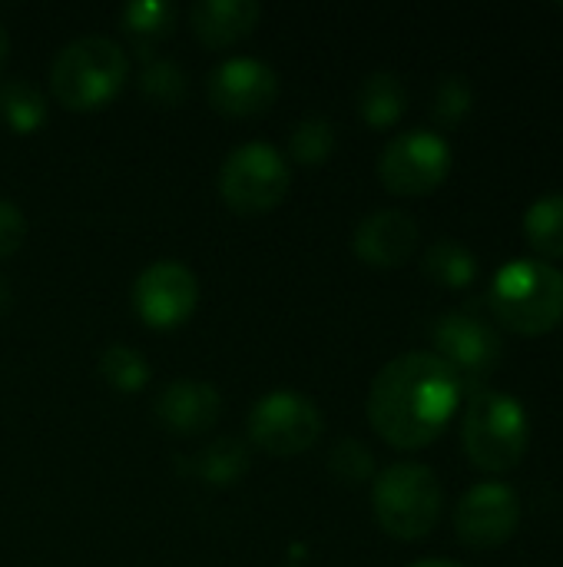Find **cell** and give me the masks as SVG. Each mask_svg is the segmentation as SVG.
<instances>
[{"label": "cell", "instance_id": "1", "mask_svg": "<svg viewBox=\"0 0 563 567\" xmlns=\"http://www.w3.org/2000/svg\"><path fill=\"white\" fill-rule=\"evenodd\" d=\"M461 379L435 352H408L392 359L372 382V429L402 452L431 445L461 405Z\"/></svg>", "mask_w": 563, "mask_h": 567}, {"label": "cell", "instance_id": "2", "mask_svg": "<svg viewBox=\"0 0 563 567\" xmlns=\"http://www.w3.org/2000/svg\"><path fill=\"white\" fill-rule=\"evenodd\" d=\"M491 306L504 329L544 336L563 322V272L541 259H511L491 279Z\"/></svg>", "mask_w": 563, "mask_h": 567}, {"label": "cell", "instance_id": "3", "mask_svg": "<svg viewBox=\"0 0 563 567\" xmlns=\"http://www.w3.org/2000/svg\"><path fill=\"white\" fill-rule=\"evenodd\" d=\"M129 76L126 50L100 33L70 40L50 66V90L70 110H96L113 100Z\"/></svg>", "mask_w": 563, "mask_h": 567}, {"label": "cell", "instance_id": "4", "mask_svg": "<svg viewBox=\"0 0 563 567\" xmlns=\"http://www.w3.org/2000/svg\"><path fill=\"white\" fill-rule=\"evenodd\" d=\"M468 458L491 475H504L524 462L528 412L508 392H475L461 425Z\"/></svg>", "mask_w": 563, "mask_h": 567}, {"label": "cell", "instance_id": "5", "mask_svg": "<svg viewBox=\"0 0 563 567\" xmlns=\"http://www.w3.org/2000/svg\"><path fill=\"white\" fill-rule=\"evenodd\" d=\"M372 505H375L378 525L392 538L418 542V538H425L438 525L441 505H445V492H441L438 475L428 465L398 462V465L385 468L375 478Z\"/></svg>", "mask_w": 563, "mask_h": 567}, {"label": "cell", "instance_id": "6", "mask_svg": "<svg viewBox=\"0 0 563 567\" xmlns=\"http://www.w3.org/2000/svg\"><path fill=\"white\" fill-rule=\"evenodd\" d=\"M292 186L289 159L269 143L236 146L219 169V193L236 213H269Z\"/></svg>", "mask_w": 563, "mask_h": 567}, {"label": "cell", "instance_id": "7", "mask_svg": "<svg viewBox=\"0 0 563 567\" xmlns=\"http://www.w3.org/2000/svg\"><path fill=\"white\" fill-rule=\"evenodd\" d=\"M322 409L292 389L262 395L249 412V439L272 455H299L322 435Z\"/></svg>", "mask_w": 563, "mask_h": 567}, {"label": "cell", "instance_id": "8", "mask_svg": "<svg viewBox=\"0 0 563 567\" xmlns=\"http://www.w3.org/2000/svg\"><path fill=\"white\" fill-rule=\"evenodd\" d=\"M451 173V146L441 133L408 130L388 140L378 159V176L392 193L421 196L438 189Z\"/></svg>", "mask_w": 563, "mask_h": 567}, {"label": "cell", "instance_id": "9", "mask_svg": "<svg viewBox=\"0 0 563 567\" xmlns=\"http://www.w3.org/2000/svg\"><path fill=\"white\" fill-rule=\"evenodd\" d=\"M438 359L461 379V385L484 379L501 362V336L471 312H448L435 322Z\"/></svg>", "mask_w": 563, "mask_h": 567}, {"label": "cell", "instance_id": "10", "mask_svg": "<svg viewBox=\"0 0 563 567\" xmlns=\"http://www.w3.org/2000/svg\"><path fill=\"white\" fill-rule=\"evenodd\" d=\"M196 299H199L196 276L189 272V266L176 259L149 262L133 282V306L156 329H173L186 322L196 309Z\"/></svg>", "mask_w": 563, "mask_h": 567}, {"label": "cell", "instance_id": "11", "mask_svg": "<svg viewBox=\"0 0 563 567\" xmlns=\"http://www.w3.org/2000/svg\"><path fill=\"white\" fill-rule=\"evenodd\" d=\"M521 525V502L501 482L475 485L455 512V532L471 548H498L514 538Z\"/></svg>", "mask_w": 563, "mask_h": 567}, {"label": "cell", "instance_id": "12", "mask_svg": "<svg viewBox=\"0 0 563 567\" xmlns=\"http://www.w3.org/2000/svg\"><path fill=\"white\" fill-rule=\"evenodd\" d=\"M275 96L279 76L259 56H229L209 73V100L226 116H259Z\"/></svg>", "mask_w": 563, "mask_h": 567}, {"label": "cell", "instance_id": "13", "mask_svg": "<svg viewBox=\"0 0 563 567\" xmlns=\"http://www.w3.org/2000/svg\"><path fill=\"white\" fill-rule=\"evenodd\" d=\"M418 246V223L405 209H375L355 229V252L378 269L402 266Z\"/></svg>", "mask_w": 563, "mask_h": 567}, {"label": "cell", "instance_id": "14", "mask_svg": "<svg viewBox=\"0 0 563 567\" xmlns=\"http://www.w3.org/2000/svg\"><path fill=\"white\" fill-rule=\"evenodd\" d=\"M156 415L166 429H173L179 435H196V432H206L209 425H216V419L222 415V399L206 382L179 379L159 392Z\"/></svg>", "mask_w": 563, "mask_h": 567}, {"label": "cell", "instance_id": "15", "mask_svg": "<svg viewBox=\"0 0 563 567\" xmlns=\"http://www.w3.org/2000/svg\"><path fill=\"white\" fill-rule=\"evenodd\" d=\"M259 20V3L256 0H199L189 10L192 33L206 47H229L252 33Z\"/></svg>", "mask_w": 563, "mask_h": 567}, {"label": "cell", "instance_id": "16", "mask_svg": "<svg viewBox=\"0 0 563 567\" xmlns=\"http://www.w3.org/2000/svg\"><path fill=\"white\" fill-rule=\"evenodd\" d=\"M408 106V90L395 73H368L358 90V110L372 126H392Z\"/></svg>", "mask_w": 563, "mask_h": 567}, {"label": "cell", "instance_id": "17", "mask_svg": "<svg viewBox=\"0 0 563 567\" xmlns=\"http://www.w3.org/2000/svg\"><path fill=\"white\" fill-rule=\"evenodd\" d=\"M425 276L445 289H465L478 276V259L458 239H438L425 252Z\"/></svg>", "mask_w": 563, "mask_h": 567}, {"label": "cell", "instance_id": "18", "mask_svg": "<svg viewBox=\"0 0 563 567\" xmlns=\"http://www.w3.org/2000/svg\"><path fill=\"white\" fill-rule=\"evenodd\" d=\"M524 236L534 252L548 259H563V196H541L524 213Z\"/></svg>", "mask_w": 563, "mask_h": 567}, {"label": "cell", "instance_id": "19", "mask_svg": "<svg viewBox=\"0 0 563 567\" xmlns=\"http://www.w3.org/2000/svg\"><path fill=\"white\" fill-rule=\"evenodd\" d=\"M0 116L17 133H33L46 120V96L27 80H7L0 86Z\"/></svg>", "mask_w": 563, "mask_h": 567}, {"label": "cell", "instance_id": "20", "mask_svg": "<svg viewBox=\"0 0 563 567\" xmlns=\"http://www.w3.org/2000/svg\"><path fill=\"white\" fill-rule=\"evenodd\" d=\"M196 475L216 485H229L236 478H242V472L249 468V452L239 439H216L212 445H206L196 462H192Z\"/></svg>", "mask_w": 563, "mask_h": 567}, {"label": "cell", "instance_id": "21", "mask_svg": "<svg viewBox=\"0 0 563 567\" xmlns=\"http://www.w3.org/2000/svg\"><path fill=\"white\" fill-rule=\"evenodd\" d=\"M335 150V126L325 116H305L289 133V153L299 163H325Z\"/></svg>", "mask_w": 563, "mask_h": 567}, {"label": "cell", "instance_id": "22", "mask_svg": "<svg viewBox=\"0 0 563 567\" xmlns=\"http://www.w3.org/2000/svg\"><path fill=\"white\" fill-rule=\"evenodd\" d=\"M100 372H103V379H106L110 385H116L119 392H136V389H143L146 379H149L146 359H143L136 349L119 346V342L110 346V349H103V355H100Z\"/></svg>", "mask_w": 563, "mask_h": 567}, {"label": "cell", "instance_id": "23", "mask_svg": "<svg viewBox=\"0 0 563 567\" xmlns=\"http://www.w3.org/2000/svg\"><path fill=\"white\" fill-rule=\"evenodd\" d=\"M123 23L133 37H163L176 23V7L169 0H129Z\"/></svg>", "mask_w": 563, "mask_h": 567}, {"label": "cell", "instance_id": "24", "mask_svg": "<svg viewBox=\"0 0 563 567\" xmlns=\"http://www.w3.org/2000/svg\"><path fill=\"white\" fill-rule=\"evenodd\" d=\"M139 86L149 100L163 106H176L186 96V73L173 60H149L139 73Z\"/></svg>", "mask_w": 563, "mask_h": 567}, {"label": "cell", "instance_id": "25", "mask_svg": "<svg viewBox=\"0 0 563 567\" xmlns=\"http://www.w3.org/2000/svg\"><path fill=\"white\" fill-rule=\"evenodd\" d=\"M471 106H475V90H471V83L465 76H455L451 73V76H441L438 80L435 103H431V113H435L438 123L455 126V123H461L471 113Z\"/></svg>", "mask_w": 563, "mask_h": 567}, {"label": "cell", "instance_id": "26", "mask_svg": "<svg viewBox=\"0 0 563 567\" xmlns=\"http://www.w3.org/2000/svg\"><path fill=\"white\" fill-rule=\"evenodd\" d=\"M329 468H332V475H335V478L352 482V485H358V482H365V478H372V475H375L372 452H368L362 442H355V439H345V442H338V445L332 449Z\"/></svg>", "mask_w": 563, "mask_h": 567}, {"label": "cell", "instance_id": "27", "mask_svg": "<svg viewBox=\"0 0 563 567\" xmlns=\"http://www.w3.org/2000/svg\"><path fill=\"white\" fill-rule=\"evenodd\" d=\"M27 239V216L13 199L0 196V259L17 252Z\"/></svg>", "mask_w": 563, "mask_h": 567}, {"label": "cell", "instance_id": "28", "mask_svg": "<svg viewBox=\"0 0 563 567\" xmlns=\"http://www.w3.org/2000/svg\"><path fill=\"white\" fill-rule=\"evenodd\" d=\"M411 567H465L458 561H445V558H425V561H415Z\"/></svg>", "mask_w": 563, "mask_h": 567}, {"label": "cell", "instance_id": "29", "mask_svg": "<svg viewBox=\"0 0 563 567\" xmlns=\"http://www.w3.org/2000/svg\"><path fill=\"white\" fill-rule=\"evenodd\" d=\"M7 50H10V37H7V30H3V23H0V70H3V63H7Z\"/></svg>", "mask_w": 563, "mask_h": 567}, {"label": "cell", "instance_id": "30", "mask_svg": "<svg viewBox=\"0 0 563 567\" xmlns=\"http://www.w3.org/2000/svg\"><path fill=\"white\" fill-rule=\"evenodd\" d=\"M10 306V286H7V279L0 276V312Z\"/></svg>", "mask_w": 563, "mask_h": 567}]
</instances>
